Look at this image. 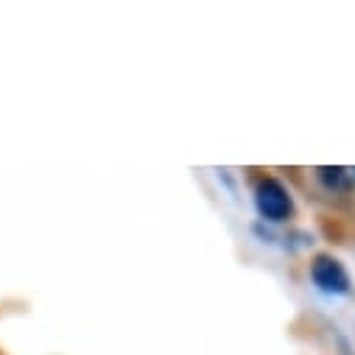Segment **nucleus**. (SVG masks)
<instances>
[{
    "mask_svg": "<svg viewBox=\"0 0 355 355\" xmlns=\"http://www.w3.org/2000/svg\"><path fill=\"white\" fill-rule=\"evenodd\" d=\"M316 180L333 193H349L355 191V168H316Z\"/></svg>",
    "mask_w": 355,
    "mask_h": 355,
    "instance_id": "nucleus-3",
    "label": "nucleus"
},
{
    "mask_svg": "<svg viewBox=\"0 0 355 355\" xmlns=\"http://www.w3.org/2000/svg\"><path fill=\"white\" fill-rule=\"evenodd\" d=\"M252 199H254L257 216L269 224H283L294 216V196L277 176H260L254 182Z\"/></svg>",
    "mask_w": 355,
    "mask_h": 355,
    "instance_id": "nucleus-1",
    "label": "nucleus"
},
{
    "mask_svg": "<svg viewBox=\"0 0 355 355\" xmlns=\"http://www.w3.org/2000/svg\"><path fill=\"white\" fill-rule=\"evenodd\" d=\"M311 283L319 294L324 297H347L352 291V280H349V272L344 269V263L333 254H316L311 260Z\"/></svg>",
    "mask_w": 355,
    "mask_h": 355,
    "instance_id": "nucleus-2",
    "label": "nucleus"
}]
</instances>
